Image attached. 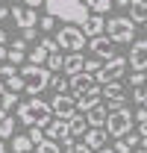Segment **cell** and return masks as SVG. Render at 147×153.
I'll use <instances>...</instances> for the list:
<instances>
[{"mask_svg": "<svg viewBox=\"0 0 147 153\" xmlns=\"http://www.w3.org/2000/svg\"><path fill=\"white\" fill-rule=\"evenodd\" d=\"M44 9L47 15H53L62 24H82V21L91 15V9L85 6V0H44Z\"/></svg>", "mask_w": 147, "mask_h": 153, "instance_id": "1", "label": "cell"}, {"mask_svg": "<svg viewBox=\"0 0 147 153\" xmlns=\"http://www.w3.org/2000/svg\"><path fill=\"white\" fill-rule=\"evenodd\" d=\"M15 109H18V121L24 124V127H44V124L53 118L50 103L41 100V97H30V100H24V103L18 100Z\"/></svg>", "mask_w": 147, "mask_h": 153, "instance_id": "2", "label": "cell"}, {"mask_svg": "<svg viewBox=\"0 0 147 153\" xmlns=\"http://www.w3.org/2000/svg\"><path fill=\"white\" fill-rule=\"evenodd\" d=\"M18 74H21V79H24V91L30 97H38L47 88V82H50V71H47L44 65H30V62H27Z\"/></svg>", "mask_w": 147, "mask_h": 153, "instance_id": "3", "label": "cell"}, {"mask_svg": "<svg viewBox=\"0 0 147 153\" xmlns=\"http://www.w3.org/2000/svg\"><path fill=\"white\" fill-rule=\"evenodd\" d=\"M103 33L112 38V41H121V44H132V38H135V24L127 18V15H115L103 24Z\"/></svg>", "mask_w": 147, "mask_h": 153, "instance_id": "4", "label": "cell"}, {"mask_svg": "<svg viewBox=\"0 0 147 153\" xmlns=\"http://www.w3.org/2000/svg\"><path fill=\"white\" fill-rule=\"evenodd\" d=\"M56 44H59V50H68V53H76V50H82L85 47V33L76 27V24H62V30L56 33Z\"/></svg>", "mask_w": 147, "mask_h": 153, "instance_id": "5", "label": "cell"}, {"mask_svg": "<svg viewBox=\"0 0 147 153\" xmlns=\"http://www.w3.org/2000/svg\"><path fill=\"white\" fill-rule=\"evenodd\" d=\"M103 130H106V135H112V138H124V135L132 130V112L129 109H112L109 115H106V124H103Z\"/></svg>", "mask_w": 147, "mask_h": 153, "instance_id": "6", "label": "cell"}, {"mask_svg": "<svg viewBox=\"0 0 147 153\" xmlns=\"http://www.w3.org/2000/svg\"><path fill=\"white\" fill-rule=\"evenodd\" d=\"M124 71H127V59L115 53V56H109L103 62V68L94 74V79H97V85H103V82H112V79H121Z\"/></svg>", "mask_w": 147, "mask_h": 153, "instance_id": "7", "label": "cell"}, {"mask_svg": "<svg viewBox=\"0 0 147 153\" xmlns=\"http://www.w3.org/2000/svg\"><path fill=\"white\" fill-rule=\"evenodd\" d=\"M50 112H53V118H62V121H71L74 115H76V97L74 94H56L53 100H50Z\"/></svg>", "mask_w": 147, "mask_h": 153, "instance_id": "8", "label": "cell"}, {"mask_svg": "<svg viewBox=\"0 0 147 153\" xmlns=\"http://www.w3.org/2000/svg\"><path fill=\"white\" fill-rule=\"evenodd\" d=\"M68 82H71V91H74V97L88 94V91H100V85H97L94 74H88V71H79V74L68 76Z\"/></svg>", "mask_w": 147, "mask_h": 153, "instance_id": "9", "label": "cell"}, {"mask_svg": "<svg viewBox=\"0 0 147 153\" xmlns=\"http://www.w3.org/2000/svg\"><path fill=\"white\" fill-rule=\"evenodd\" d=\"M44 138H53V141H62V144H71L74 135L68 133V121H62V118H50V121L44 124Z\"/></svg>", "mask_w": 147, "mask_h": 153, "instance_id": "10", "label": "cell"}, {"mask_svg": "<svg viewBox=\"0 0 147 153\" xmlns=\"http://www.w3.org/2000/svg\"><path fill=\"white\" fill-rule=\"evenodd\" d=\"M9 18L15 21V27L18 30H27V27H38V12L36 9H30V6H12L9 9Z\"/></svg>", "mask_w": 147, "mask_h": 153, "instance_id": "11", "label": "cell"}, {"mask_svg": "<svg viewBox=\"0 0 147 153\" xmlns=\"http://www.w3.org/2000/svg\"><path fill=\"white\" fill-rule=\"evenodd\" d=\"M88 50H91V56H97V59L106 62L109 56H115V41H112L109 36L100 33V36H91V38H88Z\"/></svg>", "mask_w": 147, "mask_h": 153, "instance_id": "12", "label": "cell"}, {"mask_svg": "<svg viewBox=\"0 0 147 153\" xmlns=\"http://www.w3.org/2000/svg\"><path fill=\"white\" fill-rule=\"evenodd\" d=\"M127 62L132 65V71H147V38L132 41V50H129Z\"/></svg>", "mask_w": 147, "mask_h": 153, "instance_id": "13", "label": "cell"}, {"mask_svg": "<svg viewBox=\"0 0 147 153\" xmlns=\"http://www.w3.org/2000/svg\"><path fill=\"white\" fill-rule=\"evenodd\" d=\"M79 71H85V56H82V50H76V53H68L65 56V65H62V74H79Z\"/></svg>", "mask_w": 147, "mask_h": 153, "instance_id": "14", "label": "cell"}, {"mask_svg": "<svg viewBox=\"0 0 147 153\" xmlns=\"http://www.w3.org/2000/svg\"><path fill=\"white\" fill-rule=\"evenodd\" d=\"M103 24H106L103 15H97V12H94V15H88V18L79 24V30L85 33V38H91V36H100V33H103Z\"/></svg>", "mask_w": 147, "mask_h": 153, "instance_id": "15", "label": "cell"}, {"mask_svg": "<svg viewBox=\"0 0 147 153\" xmlns=\"http://www.w3.org/2000/svg\"><path fill=\"white\" fill-rule=\"evenodd\" d=\"M106 138H109V135H106V130H103V127H88V130H85V144H88L91 150L106 147Z\"/></svg>", "mask_w": 147, "mask_h": 153, "instance_id": "16", "label": "cell"}, {"mask_svg": "<svg viewBox=\"0 0 147 153\" xmlns=\"http://www.w3.org/2000/svg\"><path fill=\"white\" fill-rule=\"evenodd\" d=\"M85 115V121H88V127H103V124H106V106H103V103H97V106H91V109H88V112H82Z\"/></svg>", "mask_w": 147, "mask_h": 153, "instance_id": "17", "label": "cell"}, {"mask_svg": "<svg viewBox=\"0 0 147 153\" xmlns=\"http://www.w3.org/2000/svg\"><path fill=\"white\" fill-rule=\"evenodd\" d=\"M100 103V91H88V94H79L76 97V112H88L91 106Z\"/></svg>", "mask_w": 147, "mask_h": 153, "instance_id": "18", "label": "cell"}, {"mask_svg": "<svg viewBox=\"0 0 147 153\" xmlns=\"http://www.w3.org/2000/svg\"><path fill=\"white\" fill-rule=\"evenodd\" d=\"M47 88H56V94H65L68 88H71V82H68V74H50V82H47Z\"/></svg>", "mask_w": 147, "mask_h": 153, "instance_id": "19", "label": "cell"}, {"mask_svg": "<svg viewBox=\"0 0 147 153\" xmlns=\"http://www.w3.org/2000/svg\"><path fill=\"white\" fill-rule=\"evenodd\" d=\"M85 130H88L85 115H74L71 121H68V133H71V135H85Z\"/></svg>", "mask_w": 147, "mask_h": 153, "instance_id": "20", "label": "cell"}, {"mask_svg": "<svg viewBox=\"0 0 147 153\" xmlns=\"http://www.w3.org/2000/svg\"><path fill=\"white\" fill-rule=\"evenodd\" d=\"M62 65H65V56H62V50H56V53H47V62H44V68H47L50 74H59V71H62Z\"/></svg>", "mask_w": 147, "mask_h": 153, "instance_id": "21", "label": "cell"}, {"mask_svg": "<svg viewBox=\"0 0 147 153\" xmlns=\"http://www.w3.org/2000/svg\"><path fill=\"white\" fill-rule=\"evenodd\" d=\"M132 24H144L147 21V0H132Z\"/></svg>", "mask_w": 147, "mask_h": 153, "instance_id": "22", "label": "cell"}, {"mask_svg": "<svg viewBox=\"0 0 147 153\" xmlns=\"http://www.w3.org/2000/svg\"><path fill=\"white\" fill-rule=\"evenodd\" d=\"M36 147L33 141H30V135H12V150L15 153H30Z\"/></svg>", "mask_w": 147, "mask_h": 153, "instance_id": "23", "label": "cell"}, {"mask_svg": "<svg viewBox=\"0 0 147 153\" xmlns=\"http://www.w3.org/2000/svg\"><path fill=\"white\" fill-rule=\"evenodd\" d=\"M12 135H15V118L6 115V118L0 121V138H12Z\"/></svg>", "mask_w": 147, "mask_h": 153, "instance_id": "24", "label": "cell"}, {"mask_svg": "<svg viewBox=\"0 0 147 153\" xmlns=\"http://www.w3.org/2000/svg\"><path fill=\"white\" fill-rule=\"evenodd\" d=\"M27 62H30V65H44V62H47V50L38 44L33 53H27Z\"/></svg>", "mask_w": 147, "mask_h": 153, "instance_id": "25", "label": "cell"}, {"mask_svg": "<svg viewBox=\"0 0 147 153\" xmlns=\"http://www.w3.org/2000/svg\"><path fill=\"white\" fill-rule=\"evenodd\" d=\"M3 85H6L9 91H15V94H18V91H24V79H21V74L6 76V79H3Z\"/></svg>", "mask_w": 147, "mask_h": 153, "instance_id": "26", "label": "cell"}, {"mask_svg": "<svg viewBox=\"0 0 147 153\" xmlns=\"http://www.w3.org/2000/svg\"><path fill=\"white\" fill-rule=\"evenodd\" d=\"M85 6H88L91 12H97V15H103V12H109L112 0H85Z\"/></svg>", "mask_w": 147, "mask_h": 153, "instance_id": "27", "label": "cell"}, {"mask_svg": "<svg viewBox=\"0 0 147 153\" xmlns=\"http://www.w3.org/2000/svg\"><path fill=\"white\" fill-rule=\"evenodd\" d=\"M36 150L38 153H62V147H59V141H53V138H44Z\"/></svg>", "mask_w": 147, "mask_h": 153, "instance_id": "28", "label": "cell"}, {"mask_svg": "<svg viewBox=\"0 0 147 153\" xmlns=\"http://www.w3.org/2000/svg\"><path fill=\"white\" fill-rule=\"evenodd\" d=\"M6 62L21 65V62H27V53H24V50H12V47H6Z\"/></svg>", "mask_w": 147, "mask_h": 153, "instance_id": "29", "label": "cell"}, {"mask_svg": "<svg viewBox=\"0 0 147 153\" xmlns=\"http://www.w3.org/2000/svg\"><path fill=\"white\" fill-rule=\"evenodd\" d=\"M65 153H94L85 141H71V144H65Z\"/></svg>", "mask_w": 147, "mask_h": 153, "instance_id": "30", "label": "cell"}, {"mask_svg": "<svg viewBox=\"0 0 147 153\" xmlns=\"http://www.w3.org/2000/svg\"><path fill=\"white\" fill-rule=\"evenodd\" d=\"M132 100L144 106V100H147V82H141V85H132Z\"/></svg>", "mask_w": 147, "mask_h": 153, "instance_id": "31", "label": "cell"}, {"mask_svg": "<svg viewBox=\"0 0 147 153\" xmlns=\"http://www.w3.org/2000/svg\"><path fill=\"white\" fill-rule=\"evenodd\" d=\"M30 141L38 147V144L44 141V127H30Z\"/></svg>", "mask_w": 147, "mask_h": 153, "instance_id": "32", "label": "cell"}, {"mask_svg": "<svg viewBox=\"0 0 147 153\" xmlns=\"http://www.w3.org/2000/svg\"><path fill=\"white\" fill-rule=\"evenodd\" d=\"M100 68H103V59H97V56L85 59V71H88V74H97Z\"/></svg>", "mask_w": 147, "mask_h": 153, "instance_id": "33", "label": "cell"}, {"mask_svg": "<svg viewBox=\"0 0 147 153\" xmlns=\"http://www.w3.org/2000/svg\"><path fill=\"white\" fill-rule=\"evenodd\" d=\"M38 27H41L44 33H50V30L56 27V18L53 15H41V18H38Z\"/></svg>", "mask_w": 147, "mask_h": 153, "instance_id": "34", "label": "cell"}, {"mask_svg": "<svg viewBox=\"0 0 147 153\" xmlns=\"http://www.w3.org/2000/svg\"><path fill=\"white\" fill-rule=\"evenodd\" d=\"M15 68H18V65H12V62H0V76H3V79H6V76H12V74H18V71H15Z\"/></svg>", "mask_w": 147, "mask_h": 153, "instance_id": "35", "label": "cell"}, {"mask_svg": "<svg viewBox=\"0 0 147 153\" xmlns=\"http://www.w3.org/2000/svg\"><path fill=\"white\" fill-rule=\"evenodd\" d=\"M115 153H132V147H129L124 138H115V147H112Z\"/></svg>", "mask_w": 147, "mask_h": 153, "instance_id": "36", "label": "cell"}, {"mask_svg": "<svg viewBox=\"0 0 147 153\" xmlns=\"http://www.w3.org/2000/svg\"><path fill=\"white\" fill-rule=\"evenodd\" d=\"M41 47H44L47 53H56V50H59V44H56V38H41Z\"/></svg>", "mask_w": 147, "mask_h": 153, "instance_id": "37", "label": "cell"}, {"mask_svg": "<svg viewBox=\"0 0 147 153\" xmlns=\"http://www.w3.org/2000/svg\"><path fill=\"white\" fill-rule=\"evenodd\" d=\"M141 82H147L144 71H132V76H129V85H141Z\"/></svg>", "mask_w": 147, "mask_h": 153, "instance_id": "38", "label": "cell"}, {"mask_svg": "<svg viewBox=\"0 0 147 153\" xmlns=\"http://www.w3.org/2000/svg\"><path fill=\"white\" fill-rule=\"evenodd\" d=\"M124 141H127L129 147H138V141H141V135H138V133H132V130H129V133L124 135Z\"/></svg>", "mask_w": 147, "mask_h": 153, "instance_id": "39", "label": "cell"}, {"mask_svg": "<svg viewBox=\"0 0 147 153\" xmlns=\"http://www.w3.org/2000/svg\"><path fill=\"white\" fill-rule=\"evenodd\" d=\"M132 121H138V124H144V121H147V106H141L138 112L132 115Z\"/></svg>", "mask_w": 147, "mask_h": 153, "instance_id": "40", "label": "cell"}, {"mask_svg": "<svg viewBox=\"0 0 147 153\" xmlns=\"http://www.w3.org/2000/svg\"><path fill=\"white\" fill-rule=\"evenodd\" d=\"M21 33H24V41H33V38H36V27H27V30H21Z\"/></svg>", "mask_w": 147, "mask_h": 153, "instance_id": "41", "label": "cell"}, {"mask_svg": "<svg viewBox=\"0 0 147 153\" xmlns=\"http://www.w3.org/2000/svg\"><path fill=\"white\" fill-rule=\"evenodd\" d=\"M12 50H24V53H27V41H24V38H15V41H12Z\"/></svg>", "mask_w": 147, "mask_h": 153, "instance_id": "42", "label": "cell"}, {"mask_svg": "<svg viewBox=\"0 0 147 153\" xmlns=\"http://www.w3.org/2000/svg\"><path fill=\"white\" fill-rule=\"evenodd\" d=\"M24 6H30V9H38V6H44V0H24Z\"/></svg>", "mask_w": 147, "mask_h": 153, "instance_id": "43", "label": "cell"}, {"mask_svg": "<svg viewBox=\"0 0 147 153\" xmlns=\"http://www.w3.org/2000/svg\"><path fill=\"white\" fill-rule=\"evenodd\" d=\"M3 18H9V6H6V3L0 0V21H3Z\"/></svg>", "mask_w": 147, "mask_h": 153, "instance_id": "44", "label": "cell"}, {"mask_svg": "<svg viewBox=\"0 0 147 153\" xmlns=\"http://www.w3.org/2000/svg\"><path fill=\"white\" fill-rule=\"evenodd\" d=\"M112 3H115L118 9H127V6H129V0H112Z\"/></svg>", "mask_w": 147, "mask_h": 153, "instance_id": "45", "label": "cell"}, {"mask_svg": "<svg viewBox=\"0 0 147 153\" xmlns=\"http://www.w3.org/2000/svg\"><path fill=\"white\" fill-rule=\"evenodd\" d=\"M138 135H141V138L147 135V121H144V124H138Z\"/></svg>", "mask_w": 147, "mask_h": 153, "instance_id": "46", "label": "cell"}, {"mask_svg": "<svg viewBox=\"0 0 147 153\" xmlns=\"http://www.w3.org/2000/svg\"><path fill=\"white\" fill-rule=\"evenodd\" d=\"M6 41H9V38H6V30L0 27V44H6Z\"/></svg>", "mask_w": 147, "mask_h": 153, "instance_id": "47", "label": "cell"}, {"mask_svg": "<svg viewBox=\"0 0 147 153\" xmlns=\"http://www.w3.org/2000/svg\"><path fill=\"white\" fill-rule=\"evenodd\" d=\"M0 62H6V44H0Z\"/></svg>", "mask_w": 147, "mask_h": 153, "instance_id": "48", "label": "cell"}, {"mask_svg": "<svg viewBox=\"0 0 147 153\" xmlns=\"http://www.w3.org/2000/svg\"><path fill=\"white\" fill-rule=\"evenodd\" d=\"M94 153H115L112 147H100V150H94Z\"/></svg>", "mask_w": 147, "mask_h": 153, "instance_id": "49", "label": "cell"}, {"mask_svg": "<svg viewBox=\"0 0 147 153\" xmlns=\"http://www.w3.org/2000/svg\"><path fill=\"white\" fill-rule=\"evenodd\" d=\"M0 153H9V147H6V144H3V138H0Z\"/></svg>", "mask_w": 147, "mask_h": 153, "instance_id": "50", "label": "cell"}, {"mask_svg": "<svg viewBox=\"0 0 147 153\" xmlns=\"http://www.w3.org/2000/svg\"><path fill=\"white\" fill-rule=\"evenodd\" d=\"M138 144H141V147H144V150H147V135H144V138H141V141H138Z\"/></svg>", "mask_w": 147, "mask_h": 153, "instance_id": "51", "label": "cell"}, {"mask_svg": "<svg viewBox=\"0 0 147 153\" xmlns=\"http://www.w3.org/2000/svg\"><path fill=\"white\" fill-rule=\"evenodd\" d=\"M3 91H6V85H3V79H0V94H3Z\"/></svg>", "mask_w": 147, "mask_h": 153, "instance_id": "52", "label": "cell"}, {"mask_svg": "<svg viewBox=\"0 0 147 153\" xmlns=\"http://www.w3.org/2000/svg\"><path fill=\"white\" fill-rule=\"evenodd\" d=\"M141 27H144V30H147V21H144V24H141Z\"/></svg>", "mask_w": 147, "mask_h": 153, "instance_id": "53", "label": "cell"}, {"mask_svg": "<svg viewBox=\"0 0 147 153\" xmlns=\"http://www.w3.org/2000/svg\"><path fill=\"white\" fill-rule=\"evenodd\" d=\"M138 153H147V150H144V147H141V150H138Z\"/></svg>", "mask_w": 147, "mask_h": 153, "instance_id": "54", "label": "cell"}, {"mask_svg": "<svg viewBox=\"0 0 147 153\" xmlns=\"http://www.w3.org/2000/svg\"><path fill=\"white\" fill-rule=\"evenodd\" d=\"M30 153H38V150H30Z\"/></svg>", "mask_w": 147, "mask_h": 153, "instance_id": "55", "label": "cell"}, {"mask_svg": "<svg viewBox=\"0 0 147 153\" xmlns=\"http://www.w3.org/2000/svg\"><path fill=\"white\" fill-rule=\"evenodd\" d=\"M144 106H147V100H144Z\"/></svg>", "mask_w": 147, "mask_h": 153, "instance_id": "56", "label": "cell"}]
</instances>
